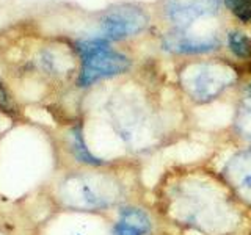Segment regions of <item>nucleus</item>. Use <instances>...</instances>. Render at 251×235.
I'll return each mask as SVG.
<instances>
[{
    "label": "nucleus",
    "instance_id": "7ed1b4c3",
    "mask_svg": "<svg viewBox=\"0 0 251 235\" xmlns=\"http://www.w3.org/2000/svg\"><path fill=\"white\" fill-rule=\"evenodd\" d=\"M130 68V60L124 53L107 49L94 53L82 60V69L77 83L80 86H90L99 80L124 74Z\"/></svg>",
    "mask_w": 251,
    "mask_h": 235
},
{
    "label": "nucleus",
    "instance_id": "6e6552de",
    "mask_svg": "<svg viewBox=\"0 0 251 235\" xmlns=\"http://www.w3.org/2000/svg\"><path fill=\"white\" fill-rule=\"evenodd\" d=\"M151 219L140 209H124L113 227V235H148Z\"/></svg>",
    "mask_w": 251,
    "mask_h": 235
},
{
    "label": "nucleus",
    "instance_id": "9b49d317",
    "mask_svg": "<svg viewBox=\"0 0 251 235\" xmlns=\"http://www.w3.org/2000/svg\"><path fill=\"white\" fill-rule=\"evenodd\" d=\"M239 132L243 137L251 138V97L243 100V104L239 108L237 119H235Z\"/></svg>",
    "mask_w": 251,
    "mask_h": 235
},
{
    "label": "nucleus",
    "instance_id": "f8f14e48",
    "mask_svg": "<svg viewBox=\"0 0 251 235\" xmlns=\"http://www.w3.org/2000/svg\"><path fill=\"white\" fill-rule=\"evenodd\" d=\"M225 5L240 22H251V0H225Z\"/></svg>",
    "mask_w": 251,
    "mask_h": 235
},
{
    "label": "nucleus",
    "instance_id": "20e7f679",
    "mask_svg": "<svg viewBox=\"0 0 251 235\" xmlns=\"http://www.w3.org/2000/svg\"><path fill=\"white\" fill-rule=\"evenodd\" d=\"M220 0H163L165 16L177 30H187L192 24L218 11Z\"/></svg>",
    "mask_w": 251,
    "mask_h": 235
},
{
    "label": "nucleus",
    "instance_id": "1a4fd4ad",
    "mask_svg": "<svg viewBox=\"0 0 251 235\" xmlns=\"http://www.w3.org/2000/svg\"><path fill=\"white\" fill-rule=\"evenodd\" d=\"M227 46L239 58H251V39L242 31H231L227 35Z\"/></svg>",
    "mask_w": 251,
    "mask_h": 235
},
{
    "label": "nucleus",
    "instance_id": "39448f33",
    "mask_svg": "<svg viewBox=\"0 0 251 235\" xmlns=\"http://www.w3.org/2000/svg\"><path fill=\"white\" fill-rule=\"evenodd\" d=\"M69 188H77V193H73L74 199L85 207H105L115 201L116 187L108 180L96 177H78L74 182L68 184Z\"/></svg>",
    "mask_w": 251,
    "mask_h": 235
},
{
    "label": "nucleus",
    "instance_id": "9d476101",
    "mask_svg": "<svg viewBox=\"0 0 251 235\" xmlns=\"http://www.w3.org/2000/svg\"><path fill=\"white\" fill-rule=\"evenodd\" d=\"M107 49H110V41L104 36L82 39V41L77 43V52L80 55L82 60L91 57L94 53H99L102 50H107Z\"/></svg>",
    "mask_w": 251,
    "mask_h": 235
},
{
    "label": "nucleus",
    "instance_id": "423d86ee",
    "mask_svg": "<svg viewBox=\"0 0 251 235\" xmlns=\"http://www.w3.org/2000/svg\"><path fill=\"white\" fill-rule=\"evenodd\" d=\"M163 49L171 53H207L218 47V39L215 36H196L187 33L185 30L171 31L163 38Z\"/></svg>",
    "mask_w": 251,
    "mask_h": 235
},
{
    "label": "nucleus",
    "instance_id": "ddd939ff",
    "mask_svg": "<svg viewBox=\"0 0 251 235\" xmlns=\"http://www.w3.org/2000/svg\"><path fill=\"white\" fill-rule=\"evenodd\" d=\"M8 107H10V97H8L3 85L0 83V110H8Z\"/></svg>",
    "mask_w": 251,
    "mask_h": 235
},
{
    "label": "nucleus",
    "instance_id": "f03ea898",
    "mask_svg": "<svg viewBox=\"0 0 251 235\" xmlns=\"http://www.w3.org/2000/svg\"><path fill=\"white\" fill-rule=\"evenodd\" d=\"M148 24L149 16L143 8L132 3H121L112 6L102 16V36L108 41H121L141 33Z\"/></svg>",
    "mask_w": 251,
    "mask_h": 235
},
{
    "label": "nucleus",
    "instance_id": "f257e3e1",
    "mask_svg": "<svg viewBox=\"0 0 251 235\" xmlns=\"http://www.w3.org/2000/svg\"><path fill=\"white\" fill-rule=\"evenodd\" d=\"M235 80V70L223 63H196L180 74L184 90L196 100H210Z\"/></svg>",
    "mask_w": 251,
    "mask_h": 235
},
{
    "label": "nucleus",
    "instance_id": "0eeeda50",
    "mask_svg": "<svg viewBox=\"0 0 251 235\" xmlns=\"http://www.w3.org/2000/svg\"><path fill=\"white\" fill-rule=\"evenodd\" d=\"M226 176L243 198L251 201V152L232 157L226 168Z\"/></svg>",
    "mask_w": 251,
    "mask_h": 235
}]
</instances>
